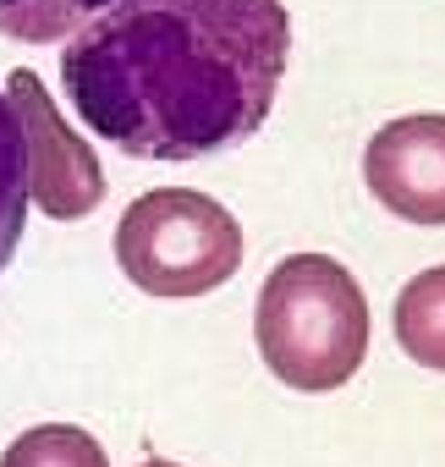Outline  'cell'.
Returning a JSON list of instances; mask_svg holds the SVG:
<instances>
[{
    "label": "cell",
    "mask_w": 445,
    "mask_h": 467,
    "mask_svg": "<svg viewBox=\"0 0 445 467\" xmlns=\"http://www.w3.org/2000/svg\"><path fill=\"white\" fill-rule=\"evenodd\" d=\"M292 61L281 0H110L61 50L88 132L132 160H214L275 110Z\"/></svg>",
    "instance_id": "cell-1"
},
{
    "label": "cell",
    "mask_w": 445,
    "mask_h": 467,
    "mask_svg": "<svg viewBox=\"0 0 445 467\" xmlns=\"http://www.w3.org/2000/svg\"><path fill=\"white\" fill-rule=\"evenodd\" d=\"M143 467H181V462H165V456H149Z\"/></svg>",
    "instance_id": "cell-10"
},
{
    "label": "cell",
    "mask_w": 445,
    "mask_h": 467,
    "mask_svg": "<svg viewBox=\"0 0 445 467\" xmlns=\"http://www.w3.org/2000/svg\"><path fill=\"white\" fill-rule=\"evenodd\" d=\"M28 143H23V121L0 88V275H6L23 225H28Z\"/></svg>",
    "instance_id": "cell-7"
},
{
    "label": "cell",
    "mask_w": 445,
    "mask_h": 467,
    "mask_svg": "<svg viewBox=\"0 0 445 467\" xmlns=\"http://www.w3.org/2000/svg\"><path fill=\"white\" fill-rule=\"evenodd\" d=\"M254 336L264 368L281 385L325 396L341 390L368 358V297L330 254H292L259 292Z\"/></svg>",
    "instance_id": "cell-2"
},
{
    "label": "cell",
    "mask_w": 445,
    "mask_h": 467,
    "mask_svg": "<svg viewBox=\"0 0 445 467\" xmlns=\"http://www.w3.org/2000/svg\"><path fill=\"white\" fill-rule=\"evenodd\" d=\"M6 99H12V110L23 121V143H28V203H39V214H50V220H83V214H94L105 203L99 154L56 110V99L39 83V72L17 67L6 78Z\"/></svg>",
    "instance_id": "cell-4"
},
{
    "label": "cell",
    "mask_w": 445,
    "mask_h": 467,
    "mask_svg": "<svg viewBox=\"0 0 445 467\" xmlns=\"http://www.w3.org/2000/svg\"><path fill=\"white\" fill-rule=\"evenodd\" d=\"M368 192L407 225H445V116H396L363 149Z\"/></svg>",
    "instance_id": "cell-5"
},
{
    "label": "cell",
    "mask_w": 445,
    "mask_h": 467,
    "mask_svg": "<svg viewBox=\"0 0 445 467\" xmlns=\"http://www.w3.org/2000/svg\"><path fill=\"white\" fill-rule=\"evenodd\" d=\"M0 467H110V456L78 423H34L6 445Z\"/></svg>",
    "instance_id": "cell-9"
},
{
    "label": "cell",
    "mask_w": 445,
    "mask_h": 467,
    "mask_svg": "<svg viewBox=\"0 0 445 467\" xmlns=\"http://www.w3.org/2000/svg\"><path fill=\"white\" fill-rule=\"evenodd\" d=\"M110 0H0V34L17 45H56L83 34Z\"/></svg>",
    "instance_id": "cell-8"
},
{
    "label": "cell",
    "mask_w": 445,
    "mask_h": 467,
    "mask_svg": "<svg viewBox=\"0 0 445 467\" xmlns=\"http://www.w3.org/2000/svg\"><path fill=\"white\" fill-rule=\"evenodd\" d=\"M396 341L412 363L445 374V265L412 275L396 297Z\"/></svg>",
    "instance_id": "cell-6"
},
{
    "label": "cell",
    "mask_w": 445,
    "mask_h": 467,
    "mask_svg": "<svg viewBox=\"0 0 445 467\" xmlns=\"http://www.w3.org/2000/svg\"><path fill=\"white\" fill-rule=\"evenodd\" d=\"M116 265L149 297H203L243 270V225L198 187H149L116 220Z\"/></svg>",
    "instance_id": "cell-3"
}]
</instances>
